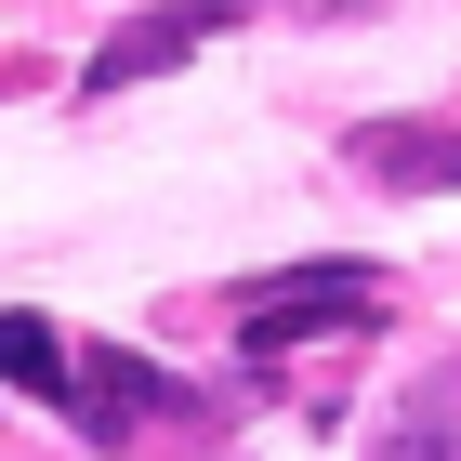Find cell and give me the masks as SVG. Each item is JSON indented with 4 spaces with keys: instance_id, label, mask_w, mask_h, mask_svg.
<instances>
[{
    "instance_id": "2",
    "label": "cell",
    "mask_w": 461,
    "mask_h": 461,
    "mask_svg": "<svg viewBox=\"0 0 461 461\" xmlns=\"http://www.w3.org/2000/svg\"><path fill=\"white\" fill-rule=\"evenodd\" d=\"M67 422L93 435V448H119V435H145V422H185V383L158 356H132V343H93L67 369Z\"/></svg>"
},
{
    "instance_id": "6",
    "label": "cell",
    "mask_w": 461,
    "mask_h": 461,
    "mask_svg": "<svg viewBox=\"0 0 461 461\" xmlns=\"http://www.w3.org/2000/svg\"><path fill=\"white\" fill-rule=\"evenodd\" d=\"M67 369H79V356L53 343V317H27V303L0 317V383H14V395H67Z\"/></svg>"
},
{
    "instance_id": "3",
    "label": "cell",
    "mask_w": 461,
    "mask_h": 461,
    "mask_svg": "<svg viewBox=\"0 0 461 461\" xmlns=\"http://www.w3.org/2000/svg\"><path fill=\"white\" fill-rule=\"evenodd\" d=\"M198 40H212V14H132V27H106V40H93V67H79V93L106 106V93H132V79L185 67Z\"/></svg>"
},
{
    "instance_id": "4",
    "label": "cell",
    "mask_w": 461,
    "mask_h": 461,
    "mask_svg": "<svg viewBox=\"0 0 461 461\" xmlns=\"http://www.w3.org/2000/svg\"><path fill=\"white\" fill-rule=\"evenodd\" d=\"M369 185H409V198H435V185H461V132L448 119H369V132L343 145Z\"/></svg>"
},
{
    "instance_id": "1",
    "label": "cell",
    "mask_w": 461,
    "mask_h": 461,
    "mask_svg": "<svg viewBox=\"0 0 461 461\" xmlns=\"http://www.w3.org/2000/svg\"><path fill=\"white\" fill-rule=\"evenodd\" d=\"M369 303H383V277H369V264H290V277H264V290L238 303V343L277 356V343H317V330H356Z\"/></svg>"
},
{
    "instance_id": "5",
    "label": "cell",
    "mask_w": 461,
    "mask_h": 461,
    "mask_svg": "<svg viewBox=\"0 0 461 461\" xmlns=\"http://www.w3.org/2000/svg\"><path fill=\"white\" fill-rule=\"evenodd\" d=\"M383 461H461V369H435V383L409 395V409H395Z\"/></svg>"
}]
</instances>
